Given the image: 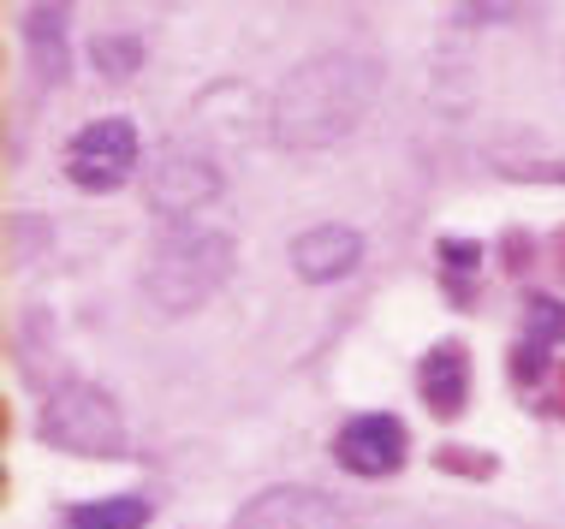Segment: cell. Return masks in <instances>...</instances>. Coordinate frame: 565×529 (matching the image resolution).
I'll return each instance as SVG.
<instances>
[{"label": "cell", "instance_id": "1", "mask_svg": "<svg viewBox=\"0 0 565 529\" xmlns=\"http://www.w3.org/2000/svg\"><path fill=\"white\" fill-rule=\"evenodd\" d=\"M375 96H381V60L363 48H328L280 78V89L268 101V131L292 155L333 149L370 119Z\"/></svg>", "mask_w": 565, "mask_h": 529}, {"label": "cell", "instance_id": "2", "mask_svg": "<svg viewBox=\"0 0 565 529\" xmlns=\"http://www.w3.org/2000/svg\"><path fill=\"white\" fill-rule=\"evenodd\" d=\"M233 274V238L221 226H173L143 268V292L161 315H196Z\"/></svg>", "mask_w": 565, "mask_h": 529}, {"label": "cell", "instance_id": "3", "mask_svg": "<svg viewBox=\"0 0 565 529\" xmlns=\"http://www.w3.org/2000/svg\"><path fill=\"white\" fill-rule=\"evenodd\" d=\"M42 441L54 452H72V458H119L126 452V417L102 387L89 381H66L49 392L42 404Z\"/></svg>", "mask_w": 565, "mask_h": 529}, {"label": "cell", "instance_id": "4", "mask_svg": "<svg viewBox=\"0 0 565 529\" xmlns=\"http://www.w3.org/2000/svg\"><path fill=\"white\" fill-rule=\"evenodd\" d=\"M137 168V126L131 119H89L66 143V173L78 191H119Z\"/></svg>", "mask_w": 565, "mask_h": 529}, {"label": "cell", "instance_id": "5", "mask_svg": "<svg viewBox=\"0 0 565 529\" xmlns=\"http://www.w3.org/2000/svg\"><path fill=\"white\" fill-rule=\"evenodd\" d=\"M233 529H351V511L322 488L280 482V488L256 494V500L233 518Z\"/></svg>", "mask_w": 565, "mask_h": 529}, {"label": "cell", "instance_id": "6", "mask_svg": "<svg viewBox=\"0 0 565 529\" xmlns=\"http://www.w3.org/2000/svg\"><path fill=\"white\" fill-rule=\"evenodd\" d=\"M215 196H221V168L209 155H196V149H167L156 161V173H149V203L167 220H191Z\"/></svg>", "mask_w": 565, "mask_h": 529}, {"label": "cell", "instance_id": "7", "mask_svg": "<svg viewBox=\"0 0 565 529\" xmlns=\"http://www.w3.org/2000/svg\"><path fill=\"white\" fill-rule=\"evenodd\" d=\"M333 458L345 464L351 476H387L405 464V422L393 411H363L351 417L333 441Z\"/></svg>", "mask_w": 565, "mask_h": 529}, {"label": "cell", "instance_id": "8", "mask_svg": "<svg viewBox=\"0 0 565 529\" xmlns=\"http://www.w3.org/2000/svg\"><path fill=\"white\" fill-rule=\"evenodd\" d=\"M286 256H292L298 280L328 285V280L358 274V262H363V238L351 233V226H340V220H322V226H303Z\"/></svg>", "mask_w": 565, "mask_h": 529}, {"label": "cell", "instance_id": "9", "mask_svg": "<svg viewBox=\"0 0 565 529\" xmlns=\"http://www.w3.org/2000/svg\"><path fill=\"white\" fill-rule=\"evenodd\" d=\"M24 48L42 84L66 78V7H30L24 12Z\"/></svg>", "mask_w": 565, "mask_h": 529}, {"label": "cell", "instance_id": "10", "mask_svg": "<svg viewBox=\"0 0 565 529\" xmlns=\"http://www.w3.org/2000/svg\"><path fill=\"white\" fill-rule=\"evenodd\" d=\"M417 387H423V399L435 404L440 417H452L458 404H465V387H470V369H465V345H435L429 357H423V369H417Z\"/></svg>", "mask_w": 565, "mask_h": 529}, {"label": "cell", "instance_id": "11", "mask_svg": "<svg viewBox=\"0 0 565 529\" xmlns=\"http://www.w3.org/2000/svg\"><path fill=\"white\" fill-rule=\"evenodd\" d=\"M149 500L143 494H114V500H84L66 511V529H143Z\"/></svg>", "mask_w": 565, "mask_h": 529}, {"label": "cell", "instance_id": "12", "mask_svg": "<svg viewBox=\"0 0 565 529\" xmlns=\"http://www.w3.org/2000/svg\"><path fill=\"white\" fill-rule=\"evenodd\" d=\"M102 78H131L137 66H143V36H131V30H114V36H96V48H89Z\"/></svg>", "mask_w": 565, "mask_h": 529}, {"label": "cell", "instance_id": "13", "mask_svg": "<svg viewBox=\"0 0 565 529\" xmlns=\"http://www.w3.org/2000/svg\"><path fill=\"white\" fill-rule=\"evenodd\" d=\"M530 334H547V339H565V310L559 304H530Z\"/></svg>", "mask_w": 565, "mask_h": 529}]
</instances>
